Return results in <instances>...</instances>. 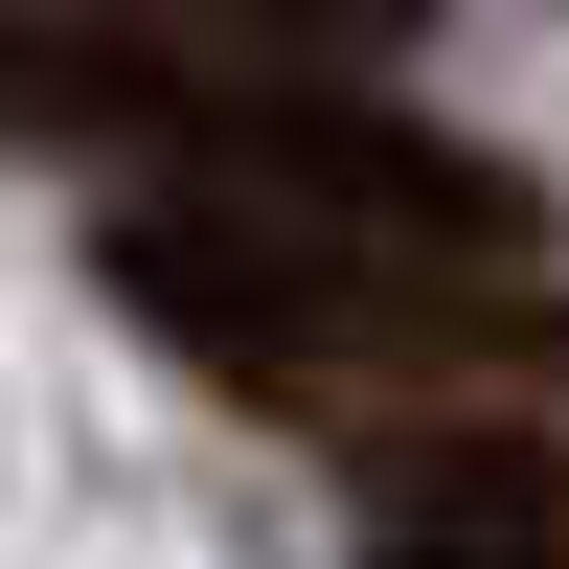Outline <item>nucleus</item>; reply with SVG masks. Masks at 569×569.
<instances>
[{"mask_svg":"<svg viewBox=\"0 0 569 569\" xmlns=\"http://www.w3.org/2000/svg\"><path fill=\"white\" fill-rule=\"evenodd\" d=\"M114 319L160 365L251 410H319V433H388L410 388H569V297H525V251H433V228H342V206H228V182H160L114 228Z\"/></svg>","mask_w":569,"mask_h":569,"instance_id":"f257e3e1","label":"nucleus"},{"mask_svg":"<svg viewBox=\"0 0 569 569\" xmlns=\"http://www.w3.org/2000/svg\"><path fill=\"white\" fill-rule=\"evenodd\" d=\"M273 23H410V0H273Z\"/></svg>","mask_w":569,"mask_h":569,"instance_id":"7ed1b4c3","label":"nucleus"},{"mask_svg":"<svg viewBox=\"0 0 569 569\" xmlns=\"http://www.w3.org/2000/svg\"><path fill=\"white\" fill-rule=\"evenodd\" d=\"M0 137L46 160H160L228 206H342V228H433V251H547V182L433 137L365 69H273V46H182L137 0H0Z\"/></svg>","mask_w":569,"mask_h":569,"instance_id":"f03ea898","label":"nucleus"}]
</instances>
